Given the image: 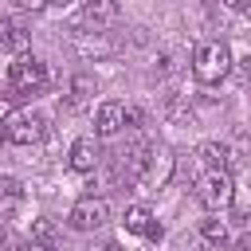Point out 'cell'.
Instances as JSON below:
<instances>
[{
  "mask_svg": "<svg viewBox=\"0 0 251 251\" xmlns=\"http://www.w3.org/2000/svg\"><path fill=\"white\" fill-rule=\"evenodd\" d=\"M106 220H110V204H106L102 196H82V200H75V204H71V216H67V224H71L75 231H98Z\"/></svg>",
  "mask_w": 251,
  "mask_h": 251,
  "instance_id": "cell-5",
  "label": "cell"
},
{
  "mask_svg": "<svg viewBox=\"0 0 251 251\" xmlns=\"http://www.w3.org/2000/svg\"><path fill=\"white\" fill-rule=\"evenodd\" d=\"M235 224L247 227V224H251V208H235Z\"/></svg>",
  "mask_w": 251,
  "mask_h": 251,
  "instance_id": "cell-19",
  "label": "cell"
},
{
  "mask_svg": "<svg viewBox=\"0 0 251 251\" xmlns=\"http://www.w3.org/2000/svg\"><path fill=\"white\" fill-rule=\"evenodd\" d=\"M239 75L251 82V55H243V59H239Z\"/></svg>",
  "mask_w": 251,
  "mask_h": 251,
  "instance_id": "cell-20",
  "label": "cell"
},
{
  "mask_svg": "<svg viewBox=\"0 0 251 251\" xmlns=\"http://www.w3.org/2000/svg\"><path fill=\"white\" fill-rule=\"evenodd\" d=\"M126 231H133V235H145V239H161V235H165V227L157 224V216H153L145 204H133V208H126Z\"/></svg>",
  "mask_w": 251,
  "mask_h": 251,
  "instance_id": "cell-7",
  "label": "cell"
},
{
  "mask_svg": "<svg viewBox=\"0 0 251 251\" xmlns=\"http://www.w3.org/2000/svg\"><path fill=\"white\" fill-rule=\"evenodd\" d=\"M98 157H102L98 141H94V137H78V141L71 145V157H67V165H71L75 173H94V169H98Z\"/></svg>",
  "mask_w": 251,
  "mask_h": 251,
  "instance_id": "cell-9",
  "label": "cell"
},
{
  "mask_svg": "<svg viewBox=\"0 0 251 251\" xmlns=\"http://www.w3.org/2000/svg\"><path fill=\"white\" fill-rule=\"evenodd\" d=\"M0 47L12 51V55H24V51L31 47V31H27V24H24L20 16L0 20Z\"/></svg>",
  "mask_w": 251,
  "mask_h": 251,
  "instance_id": "cell-6",
  "label": "cell"
},
{
  "mask_svg": "<svg viewBox=\"0 0 251 251\" xmlns=\"http://www.w3.org/2000/svg\"><path fill=\"white\" fill-rule=\"evenodd\" d=\"M122 122L126 126H141V110L137 106H122Z\"/></svg>",
  "mask_w": 251,
  "mask_h": 251,
  "instance_id": "cell-17",
  "label": "cell"
},
{
  "mask_svg": "<svg viewBox=\"0 0 251 251\" xmlns=\"http://www.w3.org/2000/svg\"><path fill=\"white\" fill-rule=\"evenodd\" d=\"M196 200L208 208V212H220L235 200V184H231V173L227 169H204L200 180H196Z\"/></svg>",
  "mask_w": 251,
  "mask_h": 251,
  "instance_id": "cell-3",
  "label": "cell"
},
{
  "mask_svg": "<svg viewBox=\"0 0 251 251\" xmlns=\"http://www.w3.org/2000/svg\"><path fill=\"white\" fill-rule=\"evenodd\" d=\"M224 4H227L231 12H247V8H251V0H224Z\"/></svg>",
  "mask_w": 251,
  "mask_h": 251,
  "instance_id": "cell-21",
  "label": "cell"
},
{
  "mask_svg": "<svg viewBox=\"0 0 251 251\" xmlns=\"http://www.w3.org/2000/svg\"><path fill=\"white\" fill-rule=\"evenodd\" d=\"M16 4H20L24 12H43V8H47V0H16Z\"/></svg>",
  "mask_w": 251,
  "mask_h": 251,
  "instance_id": "cell-18",
  "label": "cell"
},
{
  "mask_svg": "<svg viewBox=\"0 0 251 251\" xmlns=\"http://www.w3.org/2000/svg\"><path fill=\"white\" fill-rule=\"evenodd\" d=\"M43 133H47V118L39 110H16L4 118V137L12 145H35L43 141Z\"/></svg>",
  "mask_w": 251,
  "mask_h": 251,
  "instance_id": "cell-4",
  "label": "cell"
},
{
  "mask_svg": "<svg viewBox=\"0 0 251 251\" xmlns=\"http://www.w3.org/2000/svg\"><path fill=\"white\" fill-rule=\"evenodd\" d=\"M196 157H200L208 169H227V165H231V149H227L224 141H200Z\"/></svg>",
  "mask_w": 251,
  "mask_h": 251,
  "instance_id": "cell-11",
  "label": "cell"
},
{
  "mask_svg": "<svg viewBox=\"0 0 251 251\" xmlns=\"http://www.w3.org/2000/svg\"><path fill=\"white\" fill-rule=\"evenodd\" d=\"M200 235H204V243H212V247H224V243L231 239V231H227V224H224L220 216L200 220Z\"/></svg>",
  "mask_w": 251,
  "mask_h": 251,
  "instance_id": "cell-12",
  "label": "cell"
},
{
  "mask_svg": "<svg viewBox=\"0 0 251 251\" xmlns=\"http://www.w3.org/2000/svg\"><path fill=\"white\" fill-rule=\"evenodd\" d=\"M90 94H98V82H94L90 75H75V78H71V106H75V110L86 106Z\"/></svg>",
  "mask_w": 251,
  "mask_h": 251,
  "instance_id": "cell-13",
  "label": "cell"
},
{
  "mask_svg": "<svg viewBox=\"0 0 251 251\" xmlns=\"http://www.w3.org/2000/svg\"><path fill=\"white\" fill-rule=\"evenodd\" d=\"M122 126H126V122H122V102H102L98 114H94V129H98V137H114Z\"/></svg>",
  "mask_w": 251,
  "mask_h": 251,
  "instance_id": "cell-10",
  "label": "cell"
},
{
  "mask_svg": "<svg viewBox=\"0 0 251 251\" xmlns=\"http://www.w3.org/2000/svg\"><path fill=\"white\" fill-rule=\"evenodd\" d=\"M118 20V0H86L82 4V27H94V31H102V27H110Z\"/></svg>",
  "mask_w": 251,
  "mask_h": 251,
  "instance_id": "cell-8",
  "label": "cell"
},
{
  "mask_svg": "<svg viewBox=\"0 0 251 251\" xmlns=\"http://www.w3.org/2000/svg\"><path fill=\"white\" fill-rule=\"evenodd\" d=\"M47 4H55V8H67V4H75V0H47Z\"/></svg>",
  "mask_w": 251,
  "mask_h": 251,
  "instance_id": "cell-22",
  "label": "cell"
},
{
  "mask_svg": "<svg viewBox=\"0 0 251 251\" xmlns=\"http://www.w3.org/2000/svg\"><path fill=\"white\" fill-rule=\"evenodd\" d=\"M12 251H55V247H47V243H35V239H16V243H12Z\"/></svg>",
  "mask_w": 251,
  "mask_h": 251,
  "instance_id": "cell-16",
  "label": "cell"
},
{
  "mask_svg": "<svg viewBox=\"0 0 251 251\" xmlns=\"http://www.w3.org/2000/svg\"><path fill=\"white\" fill-rule=\"evenodd\" d=\"M239 251H251V235H247V239H243V247H239Z\"/></svg>",
  "mask_w": 251,
  "mask_h": 251,
  "instance_id": "cell-23",
  "label": "cell"
},
{
  "mask_svg": "<svg viewBox=\"0 0 251 251\" xmlns=\"http://www.w3.org/2000/svg\"><path fill=\"white\" fill-rule=\"evenodd\" d=\"M51 82V75H47V63L43 59H35V55H16L12 63H8V98H24V94H39L43 86Z\"/></svg>",
  "mask_w": 251,
  "mask_h": 251,
  "instance_id": "cell-1",
  "label": "cell"
},
{
  "mask_svg": "<svg viewBox=\"0 0 251 251\" xmlns=\"http://www.w3.org/2000/svg\"><path fill=\"white\" fill-rule=\"evenodd\" d=\"M31 239H35V243H47V247H55V239H59V227H55L51 220H35V224H31Z\"/></svg>",
  "mask_w": 251,
  "mask_h": 251,
  "instance_id": "cell-15",
  "label": "cell"
},
{
  "mask_svg": "<svg viewBox=\"0 0 251 251\" xmlns=\"http://www.w3.org/2000/svg\"><path fill=\"white\" fill-rule=\"evenodd\" d=\"M0 243H4V216H0Z\"/></svg>",
  "mask_w": 251,
  "mask_h": 251,
  "instance_id": "cell-24",
  "label": "cell"
},
{
  "mask_svg": "<svg viewBox=\"0 0 251 251\" xmlns=\"http://www.w3.org/2000/svg\"><path fill=\"white\" fill-rule=\"evenodd\" d=\"M227 71H231V51H227V43L208 39V43H200V47L192 51V75H196V82L212 86V82H220Z\"/></svg>",
  "mask_w": 251,
  "mask_h": 251,
  "instance_id": "cell-2",
  "label": "cell"
},
{
  "mask_svg": "<svg viewBox=\"0 0 251 251\" xmlns=\"http://www.w3.org/2000/svg\"><path fill=\"white\" fill-rule=\"evenodd\" d=\"M16 204H20V180L16 176H0V216L16 212Z\"/></svg>",
  "mask_w": 251,
  "mask_h": 251,
  "instance_id": "cell-14",
  "label": "cell"
}]
</instances>
